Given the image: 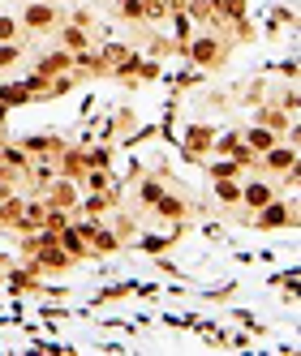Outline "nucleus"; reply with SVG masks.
<instances>
[{
	"label": "nucleus",
	"mask_w": 301,
	"mask_h": 356,
	"mask_svg": "<svg viewBox=\"0 0 301 356\" xmlns=\"http://www.w3.org/2000/svg\"><path fill=\"white\" fill-rule=\"evenodd\" d=\"M233 47H237V43L229 39V31H224V26H198L194 39L181 47V60H190V65H198V69L215 73V69L229 65Z\"/></svg>",
	"instance_id": "nucleus-1"
},
{
	"label": "nucleus",
	"mask_w": 301,
	"mask_h": 356,
	"mask_svg": "<svg viewBox=\"0 0 301 356\" xmlns=\"http://www.w3.org/2000/svg\"><path fill=\"white\" fill-rule=\"evenodd\" d=\"M65 17L69 13L56 5V0H22V9H17L22 35H31V39H52Z\"/></svg>",
	"instance_id": "nucleus-2"
},
{
	"label": "nucleus",
	"mask_w": 301,
	"mask_h": 356,
	"mask_svg": "<svg viewBox=\"0 0 301 356\" xmlns=\"http://www.w3.org/2000/svg\"><path fill=\"white\" fill-rule=\"evenodd\" d=\"M245 227H254V232H293L297 227V202L284 197V193H275L267 207L245 215Z\"/></svg>",
	"instance_id": "nucleus-3"
},
{
	"label": "nucleus",
	"mask_w": 301,
	"mask_h": 356,
	"mask_svg": "<svg viewBox=\"0 0 301 356\" xmlns=\"http://www.w3.org/2000/svg\"><path fill=\"white\" fill-rule=\"evenodd\" d=\"M69 223L82 232V241L91 245L95 258H116V253L125 249V245H121V236L112 232V223H108V219H69Z\"/></svg>",
	"instance_id": "nucleus-4"
},
{
	"label": "nucleus",
	"mask_w": 301,
	"mask_h": 356,
	"mask_svg": "<svg viewBox=\"0 0 301 356\" xmlns=\"http://www.w3.org/2000/svg\"><path fill=\"white\" fill-rule=\"evenodd\" d=\"M275 193H280V189H275V181H271V176L249 172L245 181H241V207L233 211V219L245 227V215H249V211H258V207H267V202H271Z\"/></svg>",
	"instance_id": "nucleus-5"
},
{
	"label": "nucleus",
	"mask_w": 301,
	"mask_h": 356,
	"mask_svg": "<svg viewBox=\"0 0 301 356\" xmlns=\"http://www.w3.org/2000/svg\"><path fill=\"white\" fill-rule=\"evenodd\" d=\"M125 207L121 189H99V193H82L78 207L69 211V219H112V211Z\"/></svg>",
	"instance_id": "nucleus-6"
},
{
	"label": "nucleus",
	"mask_w": 301,
	"mask_h": 356,
	"mask_svg": "<svg viewBox=\"0 0 301 356\" xmlns=\"http://www.w3.org/2000/svg\"><path fill=\"white\" fill-rule=\"evenodd\" d=\"M22 262H26L35 275H43V279H47V275H69L73 266H78L61 245H43L39 253H31V258H22Z\"/></svg>",
	"instance_id": "nucleus-7"
},
{
	"label": "nucleus",
	"mask_w": 301,
	"mask_h": 356,
	"mask_svg": "<svg viewBox=\"0 0 301 356\" xmlns=\"http://www.w3.org/2000/svg\"><path fill=\"white\" fill-rule=\"evenodd\" d=\"M215 124H190L185 129V138H181V155L190 159V163H203V159H211V146H215Z\"/></svg>",
	"instance_id": "nucleus-8"
},
{
	"label": "nucleus",
	"mask_w": 301,
	"mask_h": 356,
	"mask_svg": "<svg viewBox=\"0 0 301 356\" xmlns=\"http://www.w3.org/2000/svg\"><path fill=\"white\" fill-rule=\"evenodd\" d=\"M297 163V142L293 138H284V142H275L271 150H263V155H258V176H271V181H275V176H280V172H288Z\"/></svg>",
	"instance_id": "nucleus-9"
},
{
	"label": "nucleus",
	"mask_w": 301,
	"mask_h": 356,
	"mask_svg": "<svg viewBox=\"0 0 301 356\" xmlns=\"http://www.w3.org/2000/svg\"><path fill=\"white\" fill-rule=\"evenodd\" d=\"M52 168H56V176H65V181H82V172L91 168L86 146H82V142H65L61 155L52 159Z\"/></svg>",
	"instance_id": "nucleus-10"
},
{
	"label": "nucleus",
	"mask_w": 301,
	"mask_h": 356,
	"mask_svg": "<svg viewBox=\"0 0 301 356\" xmlns=\"http://www.w3.org/2000/svg\"><path fill=\"white\" fill-rule=\"evenodd\" d=\"M47 207H61V211H73L78 207V197H82V185L78 181H65V176H52V181H47V189L39 193Z\"/></svg>",
	"instance_id": "nucleus-11"
},
{
	"label": "nucleus",
	"mask_w": 301,
	"mask_h": 356,
	"mask_svg": "<svg viewBox=\"0 0 301 356\" xmlns=\"http://www.w3.org/2000/svg\"><path fill=\"white\" fill-rule=\"evenodd\" d=\"M17 146L26 150L31 159H56L61 146H65V138L61 134H31V138H17Z\"/></svg>",
	"instance_id": "nucleus-12"
},
{
	"label": "nucleus",
	"mask_w": 301,
	"mask_h": 356,
	"mask_svg": "<svg viewBox=\"0 0 301 356\" xmlns=\"http://www.w3.org/2000/svg\"><path fill=\"white\" fill-rule=\"evenodd\" d=\"M52 39H56V47H65V52H82V47H91V43H95V35H91L86 26H78L73 17H65V22H61Z\"/></svg>",
	"instance_id": "nucleus-13"
},
{
	"label": "nucleus",
	"mask_w": 301,
	"mask_h": 356,
	"mask_svg": "<svg viewBox=\"0 0 301 356\" xmlns=\"http://www.w3.org/2000/svg\"><path fill=\"white\" fill-rule=\"evenodd\" d=\"M56 245H61V249H65V253H69V258L78 262V266H82V262H95V253H91V245L82 241V232H78V227H73V223H65L61 232H56Z\"/></svg>",
	"instance_id": "nucleus-14"
},
{
	"label": "nucleus",
	"mask_w": 301,
	"mask_h": 356,
	"mask_svg": "<svg viewBox=\"0 0 301 356\" xmlns=\"http://www.w3.org/2000/svg\"><path fill=\"white\" fill-rule=\"evenodd\" d=\"M35 73H43V78H56V73H69L73 69V52H65V47H52V52H43L35 65Z\"/></svg>",
	"instance_id": "nucleus-15"
},
{
	"label": "nucleus",
	"mask_w": 301,
	"mask_h": 356,
	"mask_svg": "<svg viewBox=\"0 0 301 356\" xmlns=\"http://www.w3.org/2000/svg\"><path fill=\"white\" fill-rule=\"evenodd\" d=\"M5 284L17 288V292H39V288H43V275H35L26 262H17V266L9 262V266H5Z\"/></svg>",
	"instance_id": "nucleus-16"
},
{
	"label": "nucleus",
	"mask_w": 301,
	"mask_h": 356,
	"mask_svg": "<svg viewBox=\"0 0 301 356\" xmlns=\"http://www.w3.org/2000/svg\"><path fill=\"white\" fill-rule=\"evenodd\" d=\"M22 207H26V193H9V197H0V232L5 236H13V227H17V219H22Z\"/></svg>",
	"instance_id": "nucleus-17"
},
{
	"label": "nucleus",
	"mask_w": 301,
	"mask_h": 356,
	"mask_svg": "<svg viewBox=\"0 0 301 356\" xmlns=\"http://www.w3.org/2000/svg\"><path fill=\"white\" fill-rule=\"evenodd\" d=\"M241 142L254 150V155H263V150H271L275 142H284V138L275 134V129H263V124H245V129H241Z\"/></svg>",
	"instance_id": "nucleus-18"
},
{
	"label": "nucleus",
	"mask_w": 301,
	"mask_h": 356,
	"mask_svg": "<svg viewBox=\"0 0 301 356\" xmlns=\"http://www.w3.org/2000/svg\"><path fill=\"white\" fill-rule=\"evenodd\" d=\"M22 60H26V39H17V43H0V78L17 73Z\"/></svg>",
	"instance_id": "nucleus-19"
},
{
	"label": "nucleus",
	"mask_w": 301,
	"mask_h": 356,
	"mask_svg": "<svg viewBox=\"0 0 301 356\" xmlns=\"http://www.w3.org/2000/svg\"><path fill=\"white\" fill-rule=\"evenodd\" d=\"M241 181H245V176H241ZM241 181H233V176H229V181H211L215 185V202H219V211H237L241 207Z\"/></svg>",
	"instance_id": "nucleus-20"
},
{
	"label": "nucleus",
	"mask_w": 301,
	"mask_h": 356,
	"mask_svg": "<svg viewBox=\"0 0 301 356\" xmlns=\"http://www.w3.org/2000/svg\"><path fill=\"white\" fill-rule=\"evenodd\" d=\"M164 22L172 26V43H177V56H181V47H185V43L194 39V31H198V26L190 22V13H181V9H177V13H168Z\"/></svg>",
	"instance_id": "nucleus-21"
},
{
	"label": "nucleus",
	"mask_w": 301,
	"mask_h": 356,
	"mask_svg": "<svg viewBox=\"0 0 301 356\" xmlns=\"http://www.w3.org/2000/svg\"><path fill=\"white\" fill-rule=\"evenodd\" d=\"M78 185H82V193H99V189H116V181H112V168H86Z\"/></svg>",
	"instance_id": "nucleus-22"
},
{
	"label": "nucleus",
	"mask_w": 301,
	"mask_h": 356,
	"mask_svg": "<svg viewBox=\"0 0 301 356\" xmlns=\"http://www.w3.org/2000/svg\"><path fill=\"white\" fill-rule=\"evenodd\" d=\"M82 86V78H78V73H56V78H47V104H52V99H65V95H73V90H78Z\"/></svg>",
	"instance_id": "nucleus-23"
},
{
	"label": "nucleus",
	"mask_w": 301,
	"mask_h": 356,
	"mask_svg": "<svg viewBox=\"0 0 301 356\" xmlns=\"http://www.w3.org/2000/svg\"><path fill=\"white\" fill-rule=\"evenodd\" d=\"M108 5H112V17L125 22V26H138V22H146V17H142V0H108Z\"/></svg>",
	"instance_id": "nucleus-24"
},
{
	"label": "nucleus",
	"mask_w": 301,
	"mask_h": 356,
	"mask_svg": "<svg viewBox=\"0 0 301 356\" xmlns=\"http://www.w3.org/2000/svg\"><path fill=\"white\" fill-rule=\"evenodd\" d=\"M0 104H9V108H26V104H31L26 82H5V78H0Z\"/></svg>",
	"instance_id": "nucleus-25"
},
{
	"label": "nucleus",
	"mask_w": 301,
	"mask_h": 356,
	"mask_svg": "<svg viewBox=\"0 0 301 356\" xmlns=\"http://www.w3.org/2000/svg\"><path fill=\"white\" fill-rule=\"evenodd\" d=\"M99 56H104V60L116 69V65H125V60L134 56V47H130V43H99Z\"/></svg>",
	"instance_id": "nucleus-26"
},
{
	"label": "nucleus",
	"mask_w": 301,
	"mask_h": 356,
	"mask_svg": "<svg viewBox=\"0 0 301 356\" xmlns=\"http://www.w3.org/2000/svg\"><path fill=\"white\" fill-rule=\"evenodd\" d=\"M17 39H26V35H22L17 13H0V43H17Z\"/></svg>",
	"instance_id": "nucleus-27"
},
{
	"label": "nucleus",
	"mask_w": 301,
	"mask_h": 356,
	"mask_svg": "<svg viewBox=\"0 0 301 356\" xmlns=\"http://www.w3.org/2000/svg\"><path fill=\"white\" fill-rule=\"evenodd\" d=\"M237 146H241V129H224V134H215V146H211V155H233Z\"/></svg>",
	"instance_id": "nucleus-28"
},
{
	"label": "nucleus",
	"mask_w": 301,
	"mask_h": 356,
	"mask_svg": "<svg viewBox=\"0 0 301 356\" xmlns=\"http://www.w3.org/2000/svg\"><path fill=\"white\" fill-rule=\"evenodd\" d=\"M142 17L150 22V26H160V22L168 17V0H142Z\"/></svg>",
	"instance_id": "nucleus-29"
},
{
	"label": "nucleus",
	"mask_w": 301,
	"mask_h": 356,
	"mask_svg": "<svg viewBox=\"0 0 301 356\" xmlns=\"http://www.w3.org/2000/svg\"><path fill=\"white\" fill-rule=\"evenodd\" d=\"M86 155H91V168H112V142H104V146H86Z\"/></svg>",
	"instance_id": "nucleus-30"
},
{
	"label": "nucleus",
	"mask_w": 301,
	"mask_h": 356,
	"mask_svg": "<svg viewBox=\"0 0 301 356\" xmlns=\"http://www.w3.org/2000/svg\"><path fill=\"white\" fill-rule=\"evenodd\" d=\"M275 22H293V13H288V9H275ZM267 31L280 35V26H271V17H267Z\"/></svg>",
	"instance_id": "nucleus-31"
},
{
	"label": "nucleus",
	"mask_w": 301,
	"mask_h": 356,
	"mask_svg": "<svg viewBox=\"0 0 301 356\" xmlns=\"http://www.w3.org/2000/svg\"><path fill=\"white\" fill-rule=\"evenodd\" d=\"M13 134H9V124H0V142H9Z\"/></svg>",
	"instance_id": "nucleus-32"
}]
</instances>
